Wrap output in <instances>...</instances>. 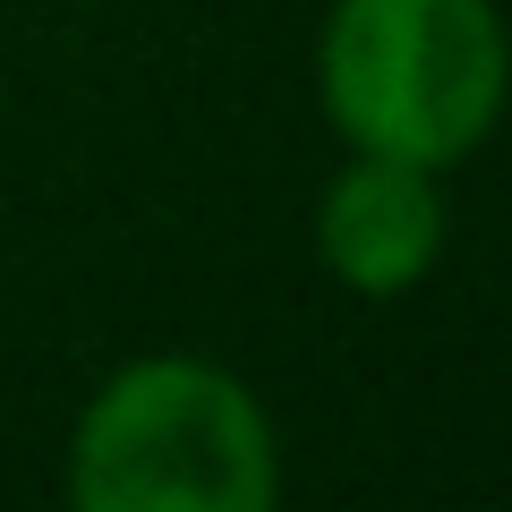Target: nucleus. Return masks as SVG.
I'll list each match as a JSON object with an SVG mask.
<instances>
[{
  "instance_id": "obj_1",
  "label": "nucleus",
  "mask_w": 512,
  "mask_h": 512,
  "mask_svg": "<svg viewBox=\"0 0 512 512\" xmlns=\"http://www.w3.org/2000/svg\"><path fill=\"white\" fill-rule=\"evenodd\" d=\"M77 512H274L282 427L239 367L205 350H128L60 436Z\"/></svg>"
},
{
  "instance_id": "obj_2",
  "label": "nucleus",
  "mask_w": 512,
  "mask_h": 512,
  "mask_svg": "<svg viewBox=\"0 0 512 512\" xmlns=\"http://www.w3.org/2000/svg\"><path fill=\"white\" fill-rule=\"evenodd\" d=\"M512 35L495 0H333L316 26V103L350 154L453 171L495 137Z\"/></svg>"
},
{
  "instance_id": "obj_3",
  "label": "nucleus",
  "mask_w": 512,
  "mask_h": 512,
  "mask_svg": "<svg viewBox=\"0 0 512 512\" xmlns=\"http://www.w3.org/2000/svg\"><path fill=\"white\" fill-rule=\"evenodd\" d=\"M444 239H453V188H444V171L402 163V154L342 146V171L308 205V248L325 282L367 299V308L419 291L444 265Z\"/></svg>"
}]
</instances>
